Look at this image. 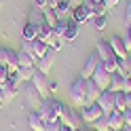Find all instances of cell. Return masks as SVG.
Instances as JSON below:
<instances>
[{
  "label": "cell",
  "mask_w": 131,
  "mask_h": 131,
  "mask_svg": "<svg viewBox=\"0 0 131 131\" xmlns=\"http://www.w3.org/2000/svg\"><path fill=\"white\" fill-rule=\"evenodd\" d=\"M57 104H59V100H55V97H45V100L38 104L36 112L40 114V118H42L45 123H55V121H59V114H57Z\"/></svg>",
  "instance_id": "1"
},
{
  "label": "cell",
  "mask_w": 131,
  "mask_h": 131,
  "mask_svg": "<svg viewBox=\"0 0 131 131\" xmlns=\"http://www.w3.org/2000/svg\"><path fill=\"white\" fill-rule=\"evenodd\" d=\"M68 95H70V102L74 104V106H80V108H83V106H85V100H87V78L78 76L74 83L70 85Z\"/></svg>",
  "instance_id": "2"
},
{
  "label": "cell",
  "mask_w": 131,
  "mask_h": 131,
  "mask_svg": "<svg viewBox=\"0 0 131 131\" xmlns=\"http://www.w3.org/2000/svg\"><path fill=\"white\" fill-rule=\"evenodd\" d=\"M49 49H51V47H49L47 42H42L40 38H34V40H30V42H23V45H21V51H28L36 61L40 59V57H45V55H47Z\"/></svg>",
  "instance_id": "3"
},
{
  "label": "cell",
  "mask_w": 131,
  "mask_h": 131,
  "mask_svg": "<svg viewBox=\"0 0 131 131\" xmlns=\"http://www.w3.org/2000/svg\"><path fill=\"white\" fill-rule=\"evenodd\" d=\"M104 116V110L100 108V104H87V106H83L80 108V118H83V123L85 125H93V123L97 121V118H102Z\"/></svg>",
  "instance_id": "4"
},
{
  "label": "cell",
  "mask_w": 131,
  "mask_h": 131,
  "mask_svg": "<svg viewBox=\"0 0 131 131\" xmlns=\"http://www.w3.org/2000/svg\"><path fill=\"white\" fill-rule=\"evenodd\" d=\"M32 85L36 87V91L40 93V97H51V87H49V80H47V74L45 72H40V70H36V74H34V78L30 80Z\"/></svg>",
  "instance_id": "5"
},
{
  "label": "cell",
  "mask_w": 131,
  "mask_h": 131,
  "mask_svg": "<svg viewBox=\"0 0 131 131\" xmlns=\"http://www.w3.org/2000/svg\"><path fill=\"white\" fill-rule=\"evenodd\" d=\"M0 66H6L9 72H17L19 70V63H17V51L13 49H0Z\"/></svg>",
  "instance_id": "6"
},
{
  "label": "cell",
  "mask_w": 131,
  "mask_h": 131,
  "mask_svg": "<svg viewBox=\"0 0 131 131\" xmlns=\"http://www.w3.org/2000/svg\"><path fill=\"white\" fill-rule=\"evenodd\" d=\"M91 78H93L95 83H97V87H100L102 91H106V89L110 87V80H112V74H110V72H106V70H104V66L100 63V66H97V70L93 72V76H91Z\"/></svg>",
  "instance_id": "7"
},
{
  "label": "cell",
  "mask_w": 131,
  "mask_h": 131,
  "mask_svg": "<svg viewBox=\"0 0 131 131\" xmlns=\"http://www.w3.org/2000/svg\"><path fill=\"white\" fill-rule=\"evenodd\" d=\"M55 57H57V51H53V49H49V51H47V55L38 59L36 68H38L40 72H45V74H49V72H51V68H53V63H55Z\"/></svg>",
  "instance_id": "8"
},
{
  "label": "cell",
  "mask_w": 131,
  "mask_h": 131,
  "mask_svg": "<svg viewBox=\"0 0 131 131\" xmlns=\"http://www.w3.org/2000/svg\"><path fill=\"white\" fill-rule=\"evenodd\" d=\"M102 63V59H100V55H97L95 51L89 55V59H87V63H85V68H83V72H80V76L83 78H91L93 76V72L97 70V66Z\"/></svg>",
  "instance_id": "9"
},
{
  "label": "cell",
  "mask_w": 131,
  "mask_h": 131,
  "mask_svg": "<svg viewBox=\"0 0 131 131\" xmlns=\"http://www.w3.org/2000/svg\"><path fill=\"white\" fill-rule=\"evenodd\" d=\"M97 104H100V108L104 110V114H110L114 110V93L110 91V89H106V91H102L100 100H97Z\"/></svg>",
  "instance_id": "10"
},
{
  "label": "cell",
  "mask_w": 131,
  "mask_h": 131,
  "mask_svg": "<svg viewBox=\"0 0 131 131\" xmlns=\"http://www.w3.org/2000/svg\"><path fill=\"white\" fill-rule=\"evenodd\" d=\"M102 95V89L97 87V83L93 78H87V100H85V106L87 104H95Z\"/></svg>",
  "instance_id": "11"
},
{
  "label": "cell",
  "mask_w": 131,
  "mask_h": 131,
  "mask_svg": "<svg viewBox=\"0 0 131 131\" xmlns=\"http://www.w3.org/2000/svg\"><path fill=\"white\" fill-rule=\"evenodd\" d=\"M106 118H108L110 131H118V129L125 127V118H123V112L121 110H112L110 114H106Z\"/></svg>",
  "instance_id": "12"
},
{
  "label": "cell",
  "mask_w": 131,
  "mask_h": 131,
  "mask_svg": "<svg viewBox=\"0 0 131 131\" xmlns=\"http://www.w3.org/2000/svg\"><path fill=\"white\" fill-rule=\"evenodd\" d=\"M95 53L100 55L102 61H108V59H112V57H116L114 51H112V47H110V40H100L97 47H95Z\"/></svg>",
  "instance_id": "13"
},
{
  "label": "cell",
  "mask_w": 131,
  "mask_h": 131,
  "mask_svg": "<svg viewBox=\"0 0 131 131\" xmlns=\"http://www.w3.org/2000/svg\"><path fill=\"white\" fill-rule=\"evenodd\" d=\"M70 19L74 21L76 26H83V23L91 21V15L87 13V9H85V6H76V9H72V13H70Z\"/></svg>",
  "instance_id": "14"
},
{
  "label": "cell",
  "mask_w": 131,
  "mask_h": 131,
  "mask_svg": "<svg viewBox=\"0 0 131 131\" xmlns=\"http://www.w3.org/2000/svg\"><path fill=\"white\" fill-rule=\"evenodd\" d=\"M110 47H112V51H114V55H116V57H127V55H129L125 42H123V36L110 38Z\"/></svg>",
  "instance_id": "15"
},
{
  "label": "cell",
  "mask_w": 131,
  "mask_h": 131,
  "mask_svg": "<svg viewBox=\"0 0 131 131\" xmlns=\"http://www.w3.org/2000/svg\"><path fill=\"white\" fill-rule=\"evenodd\" d=\"M28 125H30L32 131H45V121L40 118V114L36 110L28 114Z\"/></svg>",
  "instance_id": "16"
},
{
  "label": "cell",
  "mask_w": 131,
  "mask_h": 131,
  "mask_svg": "<svg viewBox=\"0 0 131 131\" xmlns=\"http://www.w3.org/2000/svg\"><path fill=\"white\" fill-rule=\"evenodd\" d=\"M21 38H23V42H30V40L38 38V30H36V23L28 21L26 26H23V30H21Z\"/></svg>",
  "instance_id": "17"
},
{
  "label": "cell",
  "mask_w": 131,
  "mask_h": 131,
  "mask_svg": "<svg viewBox=\"0 0 131 131\" xmlns=\"http://www.w3.org/2000/svg\"><path fill=\"white\" fill-rule=\"evenodd\" d=\"M63 125H68V127H72V129L76 131V129L83 127L85 123H83V118H80V112H76V110H72V108H70V114H68V118H66Z\"/></svg>",
  "instance_id": "18"
},
{
  "label": "cell",
  "mask_w": 131,
  "mask_h": 131,
  "mask_svg": "<svg viewBox=\"0 0 131 131\" xmlns=\"http://www.w3.org/2000/svg\"><path fill=\"white\" fill-rule=\"evenodd\" d=\"M0 89H2V93H4V100H6V102H11L13 97L19 93V85L11 83V80H6V83H2V85H0Z\"/></svg>",
  "instance_id": "19"
},
{
  "label": "cell",
  "mask_w": 131,
  "mask_h": 131,
  "mask_svg": "<svg viewBox=\"0 0 131 131\" xmlns=\"http://www.w3.org/2000/svg\"><path fill=\"white\" fill-rule=\"evenodd\" d=\"M36 66H23V68H19L17 70V74H19V78H21V83H30L32 78H34V74H36Z\"/></svg>",
  "instance_id": "20"
},
{
  "label": "cell",
  "mask_w": 131,
  "mask_h": 131,
  "mask_svg": "<svg viewBox=\"0 0 131 131\" xmlns=\"http://www.w3.org/2000/svg\"><path fill=\"white\" fill-rule=\"evenodd\" d=\"M123 85H125V76L121 74V72H114L112 74V80H110V91L116 93V91H123Z\"/></svg>",
  "instance_id": "21"
},
{
  "label": "cell",
  "mask_w": 131,
  "mask_h": 131,
  "mask_svg": "<svg viewBox=\"0 0 131 131\" xmlns=\"http://www.w3.org/2000/svg\"><path fill=\"white\" fill-rule=\"evenodd\" d=\"M114 110H121V112L127 110V93L125 91H116L114 93Z\"/></svg>",
  "instance_id": "22"
},
{
  "label": "cell",
  "mask_w": 131,
  "mask_h": 131,
  "mask_svg": "<svg viewBox=\"0 0 131 131\" xmlns=\"http://www.w3.org/2000/svg\"><path fill=\"white\" fill-rule=\"evenodd\" d=\"M76 38H78V26L70 19L68 21V28H66V34H63V40H66V42H72V40H76Z\"/></svg>",
  "instance_id": "23"
},
{
  "label": "cell",
  "mask_w": 131,
  "mask_h": 131,
  "mask_svg": "<svg viewBox=\"0 0 131 131\" xmlns=\"http://www.w3.org/2000/svg\"><path fill=\"white\" fill-rule=\"evenodd\" d=\"M34 61L36 59L28 51H17V63H19V68H23V66H36Z\"/></svg>",
  "instance_id": "24"
},
{
  "label": "cell",
  "mask_w": 131,
  "mask_h": 131,
  "mask_svg": "<svg viewBox=\"0 0 131 131\" xmlns=\"http://www.w3.org/2000/svg\"><path fill=\"white\" fill-rule=\"evenodd\" d=\"M26 95H28V100L32 102V104H40V102H42V97H40V93L36 91V87L34 85H32V83H28V87H26Z\"/></svg>",
  "instance_id": "25"
},
{
  "label": "cell",
  "mask_w": 131,
  "mask_h": 131,
  "mask_svg": "<svg viewBox=\"0 0 131 131\" xmlns=\"http://www.w3.org/2000/svg\"><path fill=\"white\" fill-rule=\"evenodd\" d=\"M42 19H45L51 28H55L57 21H59V17L55 15V9H45V11H42Z\"/></svg>",
  "instance_id": "26"
},
{
  "label": "cell",
  "mask_w": 131,
  "mask_h": 131,
  "mask_svg": "<svg viewBox=\"0 0 131 131\" xmlns=\"http://www.w3.org/2000/svg\"><path fill=\"white\" fill-rule=\"evenodd\" d=\"M102 66H104L106 72L114 74V72H118V57H112V59H108V61H102Z\"/></svg>",
  "instance_id": "27"
},
{
  "label": "cell",
  "mask_w": 131,
  "mask_h": 131,
  "mask_svg": "<svg viewBox=\"0 0 131 131\" xmlns=\"http://www.w3.org/2000/svg\"><path fill=\"white\" fill-rule=\"evenodd\" d=\"M118 72L123 76H129L131 74V66L127 61V57H118Z\"/></svg>",
  "instance_id": "28"
},
{
  "label": "cell",
  "mask_w": 131,
  "mask_h": 131,
  "mask_svg": "<svg viewBox=\"0 0 131 131\" xmlns=\"http://www.w3.org/2000/svg\"><path fill=\"white\" fill-rule=\"evenodd\" d=\"M93 129L95 131H110V127H108V118H106V114L102 118H97L95 123H93Z\"/></svg>",
  "instance_id": "29"
},
{
  "label": "cell",
  "mask_w": 131,
  "mask_h": 131,
  "mask_svg": "<svg viewBox=\"0 0 131 131\" xmlns=\"http://www.w3.org/2000/svg\"><path fill=\"white\" fill-rule=\"evenodd\" d=\"M93 26H95V30H104L106 26H108V17H106V15H100V17H93Z\"/></svg>",
  "instance_id": "30"
},
{
  "label": "cell",
  "mask_w": 131,
  "mask_h": 131,
  "mask_svg": "<svg viewBox=\"0 0 131 131\" xmlns=\"http://www.w3.org/2000/svg\"><path fill=\"white\" fill-rule=\"evenodd\" d=\"M45 131H61V123L55 121V123H45Z\"/></svg>",
  "instance_id": "31"
},
{
  "label": "cell",
  "mask_w": 131,
  "mask_h": 131,
  "mask_svg": "<svg viewBox=\"0 0 131 131\" xmlns=\"http://www.w3.org/2000/svg\"><path fill=\"white\" fill-rule=\"evenodd\" d=\"M9 68H6V66H0V85L2 83H6V80H9Z\"/></svg>",
  "instance_id": "32"
},
{
  "label": "cell",
  "mask_w": 131,
  "mask_h": 131,
  "mask_svg": "<svg viewBox=\"0 0 131 131\" xmlns=\"http://www.w3.org/2000/svg\"><path fill=\"white\" fill-rule=\"evenodd\" d=\"M49 6V0H34V9H38V11H45Z\"/></svg>",
  "instance_id": "33"
},
{
  "label": "cell",
  "mask_w": 131,
  "mask_h": 131,
  "mask_svg": "<svg viewBox=\"0 0 131 131\" xmlns=\"http://www.w3.org/2000/svg\"><path fill=\"white\" fill-rule=\"evenodd\" d=\"M125 21H127V26H131V0L125 6Z\"/></svg>",
  "instance_id": "34"
},
{
  "label": "cell",
  "mask_w": 131,
  "mask_h": 131,
  "mask_svg": "<svg viewBox=\"0 0 131 131\" xmlns=\"http://www.w3.org/2000/svg\"><path fill=\"white\" fill-rule=\"evenodd\" d=\"M123 118H125V127H131V108L123 112Z\"/></svg>",
  "instance_id": "35"
},
{
  "label": "cell",
  "mask_w": 131,
  "mask_h": 131,
  "mask_svg": "<svg viewBox=\"0 0 131 131\" xmlns=\"http://www.w3.org/2000/svg\"><path fill=\"white\" fill-rule=\"evenodd\" d=\"M102 2L106 4V9L110 11V9H114V6H118V2H121V0H102Z\"/></svg>",
  "instance_id": "36"
},
{
  "label": "cell",
  "mask_w": 131,
  "mask_h": 131,
  "mask_svg": "<svg viewBox=\"0 0 131 131\" xmlns=\"http://www.w3.org/2000/svg\"><path fill=\"white\" fill-rule=\"evenodd\" d=\"M123 42H125V47H127V51L131 53V36H127V34H125V36H123Z\"/></svg>",
  "instance_id": "37"
},
{
  "label": "cell",
  "mask_w": 131,
  "mask_h": 131,
  "mask_svg": "<svg viewBox=\"0 0 131 131\" xmlns=\"http://www.w3.org/2000/svg\"><path fill=\"white\" fill-rule=\"evenodd\" d=\"M85 0H70V9H76V6H80Z\"/></svg>",
  "instance_id": "38"
},
{
  "label": "cell",
  "mask_w": 131,
  "mask_h": 131,
  "mask_svg": "<svg viewBox=\"0 0 131 131\" xmlns=\"http://www.w3.org/2000/svg\"><path fill=\"white\" fill-rule=\"evenodd\" d=\"M6 100H4V93H2V89H0V106H4Z\"/></svg>",
  "instance_id": "39"
},
{
  "label": "cell",
  "mask_w": 131,
  "mask_h": 131,
  "mask_svg": "<svg viewBox=\"0 0 131 131\" xmlns=\"http://www.w3.org/2000/svg\"><path fill=\"white\" fill-rule=\"evenodd\" d=\"M49 87H51V93H55V91H57V83H49Z\"/></svg>",
  "instance_id": "40"
},
{
  "label": "cell",
  "mask_w": 131,
  "mask_h": 131,
  "mask_svg": "<svg viewBox=\"0 0 131 131\" xmlns=\"http://www.w3.org/2000/svg\"><path fill=\"white\" fill-rule=\"evenodd\" d=\"M127 108H131V93H127Z\"/></svg>",
  "instance_id": "41"
},
{
  "label": "cell",
  "mask_w": 131,
  "mask_h": 131,
  "mask_svg": "<svg viewBox=\"0 0 131 131\" xmlns=\"http://www.w3.org/2000/svg\"><path fill=\"white\" fill-rule=\"evenodd\" d=\"M61 131H74L72 127H68V125H61Z\"/></svg>",
  "instance_id": "42"
},
{
  "label": "cell",
  "mask_w": 131,
  "mask_h": 131,
  "mask_svg": "<svg viewBox=\"0 0 131 131\" xmlns=\"http://www.w3.org/2000/svg\"><path fill=\"white\" fill-rule=\"evenodd\" d=\"M127 36H131V26H127Z\"/></svg>",
  "instance_id": "43"
},
{
  "label": "cell",
  "mask_w": 131,
  "mask_h": 131,
  "mask_svg": "<svg viewBox=\"0 0 131 131\" xmlns=\"http://www.w3.org/2000/svg\"><path fill=\"white\" fill-rule=\"evenodd\" d=\"M118 131H131V127H123V129H118Z\"/></svg>",
  "instance_id": "44"
},
{
  "label": "cell",
  "mask_w": 131,
  "mask_h": 131,
  "mask_svg": "<svg viewBox=\"0 0 131 131\" xmlns=\"http://www.w3.org/2000/svg\"><path fill=\"white\" fill-rule=\"evenodd\" d=\"M127 61H129V66H131V53H129V55H127Z\"/></svg>",
  "instance_id": "45"
},
{
  "label": "cell",
  "mask_w": 131,
  "mask_h": 131,
  "mask_svg": "<svg viewBox=\"0 0 131 131\" xmlns=\"http://www.w3.org/2000/svg\"><path fill=\"white\" fill-rule=\"evenodd\" d=\"M76 131H87V129H83V127H80V129H76Z\"/></svg>",
  "instance_id": "46"
},
{
  "label": "cell",
  "mask_w": 131,
  "mask_h": 131,
  "mask_svg": "<svg viewBox=\"0 0 131 131\" xmlns=\"http://www.w3.org/2000/svg\"><path fill=\"white\" fill-rule=\"evenodd\" d=\"M2 4H4V0H0V6H2Z\"/></svg>",
  "instance_id": "47"
},
{
  "label": "cell",
  "mask_w": 131,
  "mask_h": 131,
  "mask_svg": "<svg viewBox=\"0 0 131 131\" xmlns=\"http://www.w3.org/2000/svg\"><path fill=\"white\" fill-rule=\"evenodd\" d=\"M95 2H102V0H95Z\"/></svg>",
  "instance_id": "48"
},
{
  "label": "cell",
  "mask_w": 131,
  "mask_h": 131,
  "mask_svg": "<svg viewBox=\"0 0 131 131\" xmlns=\"http://www.w3.org/2000/svg\"><path fill=\"white\" fill-rule=\"evenodd\" d=\"M89 131H95V129H89Z\"/></svg>",
  "instance_id": "49"
}]
</instances>
